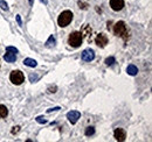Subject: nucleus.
Here are the masks:
<instances>
[{
    "label": "nucleus",
    "instance_id": "obj_1",
    "mask_svg": "<svg viewBox=\"0 0 152 142\" xmlns=\"http://www.w3.org/2000/svg\"><path fill=\"white\" fill-rule=\"evenodd\" d=\"M73 20V13L70 11H63L58 18H57V23L60 27H67Z\"/></svg>",
    "mask_w": 152,
    "mask_h": 142
},
{
    "label": "nucleus",
    "instance_id": "obj_2",
    "mask_svg": "<svg viewBox=\"0 0 152 142\" xmlns=\"http://www.w3.org/2000/svg\"><path fill=\"white\" fill-rule=\"evenodd\" d=\"M114 33H115V35L121 36V37H123L124 40H126V38L129 37L128 30H126V26H125V23H124L123 21H118V22L115 23Z\"/></svg>",
    "mask_w": 152,
    "mask_h": 142
},
{
    "label": "nucleus",
    "instance_id": "obj_3",
    "mask_svg": "<svg viewBox=\"0 0 152 142\" xmlns=\"http://www.w3.org/2000/svg\"><path fill=\"white\" fill-rule=\"evenodd\" d=\"M82 40H83V36L81 34V32H73V33H70V35L68 37V43L72 47L77 48L82 44Z\"/></svg>",
    "mask_w": 152,
    "mask_h": 142
},
{
    "label": "nucleus",
    "instance_id": "obj_4",
    "mask_svg": "<svg viewBox=\"0 0 152 142\" xmlns=\"http://www.w3.org/2000/svg\"><path fill=\"white\" fill-rule=\"evenodd\" d=\"M10 79H11V82H12L13 84H15V85H21V84L23 83V80H25V76H23V73L20 70H14L11 72Z\"/></svg>",
    "mask_w": 152,
    "mask_h": 142
},
{
    "label": "nucleus",
    "instance_id": "obj_5",
    "mask_svg": "<svg viewBox=\"0 0 152 142\" xmlns=\"http://www.w3.org/2000/svg\"><path fill=\"white\" fill-rule=\"evenodd\" d=\"M81 57H82V59L86 61V62H91V61L95 58V51H94L93 49H90V48L84 49V50L82 51V54H81Z\"/></svg>",
    "mask_w": 152,
    "mask_h": 142
},
{
    "label": "nucleus",
    "instance_id": "obj_6",
    "mask_svg": "<svg viewBox=\"0 0 152 142\" xmlns=\"http://www.w3.org/2000/svg\"><path fill=\"white\" fill-rule=\"evenodd\" d=\"M95 42H96V44H97L98 47L104 48V47L108 44V37H107V35H105V34L101 33V34H98V35L96 36Z\"/></svg>",
    "mask_w": 152,
    "mask_h": 142
},
{
    "label": "nucleus",
    "instance_id": "obj_7",
    "mask_svg": "<svg viewBox=\"0 0 152 142\" xmlns=\"http://www.w3.org/2000/svg\"><path fill=\"white\" fill-rule=\"evenodd\" d=\"M114 136L117 141H125V139H126V132L123 128H117V129H115Z\"/></svg>",
    "mask_w": 152,
    "mask_h": 142
},
{
    "label": "nucleus",
    "instance_id": "obj_8",
    "mask_svg": "<svg viewBox=\"0 0 152 142\" xmlns=\"http://www.w3.org/2000/svg\"><path fill=\"white\" fill-rule=\"evenodd\" d=\"M80 118H81V113H80L78 111H70V112L67 113V119H68L73 125L76 124Z\"/></svg>",
    "mask_w": 152,
    "mask_h": 142
},
{
    "label": "nucleus",
    "instance_id": "obj_9",
    "mask_svg": "<svg viewBox=\"0 0 152 142\" xmlns=\"http://www.w3.org/2000/svg\"><path fill=\"white\" fill-rule=\"evenodd\" d=\"M110 6H111V8L114 11L118 12V11L123 9V7H124V0H110Z\"/></svg>",
    "mask_w": 152,
    "mask_h": 142
},
{
    "label": "nucleus",
    "instance_id": "obj_10",
    "mask_svg": "<svg viewBox=\"0 0 152 142\" xmlns=\"http://www.w3.org/2000/svg\"><path fill=\"white\" fill-rule=\"evenodd\" d=\"M4 58L6 62H10V63H13L17 61V54L12 53V51H6V54L4 55Z\"/></svg>",
    "mask_w": 152,
    "mask_h": 142
},
{
    "label": "nucleus",
    "instance_id": "obj_11",
    "mask_svg": "<svg viewBox=\"0 0 152 142\" xmlns=\"http://www.w3.org/2000/svg\"><path fill=\"white\" fill-rule=\"evenodd\" d=\"M91 33H93V30H91V28H90V26H88V25H86L84 27H83V30L81 32V34L82 36H87L88 37V41H91Z\"/></svg>",
    "mask_w": 152,
    "mask_h": 142
},
{
    "label": "nucleus",
    "instance_id": "obj_12",
    "mask_svg": "<svg viewBox=\"0 0 152 142\" xmlns=\"http://www.w3.org/2000/svg\"><path fill=\"white\" fill-rule=\"evenodd\" d=\"M23 64L26 67H29V68H35L38 65V62L35 59H33V58H25L23 59Z\"/></svg>",
    "mask_w": 152,
    "mask_h": 142
},
{
    "label": "nucleus",
    "instance_id": "obj_13",
    "mask_svg": "<svg viewBox=\"0 0 152 142\" xmlns=\"http://www.w3.org/2000/svg\"><path fill=\"white\" fill-rule=\"evenodd\" d=\"M126 72H128V75H130V76H136V75L138 73V69H137V67H134L133 64H130V65H128V68H126Z\"/></svg>",
    "mask_w": 152,
    "mask_h": 142
},
{
    "label": "nucleus",
    "instance_id": "obj_14",
    "mask_svg": "<svg viewBox=\"0 0 152 142\" xmlns=\"http://www.w3.org/2000/svg\"><path fill=\"white\" fill-rule=\"evenodd\" d=\"M55 44H56V40H55V36L50 35V36H49V38L47 40V42H46V47H47V48H53Z\"/></svg>",
    "mask_w": 152,
    "mask_h": 142
},
{
    "label": "nucleus",
    "instance_id": "obj_15",
    "mask_svg": "<svg viewBox=\"0 0 152 142\" xmlns=\"http://www.w3.org/2000/svg\"><path fill=\"white\" fill-rule=\"evenodd\" d=\"M7 114H8V109H7V107L4 106V105H0V119L6 118Z\"/></svg>",
    "mask_w": 152,
    "mask_h": 142
},
{
    "label": "nucleus",
    "instance_id": "obj_16",
    "mask_svg": "<svg viewBox=\"0 0 152 142\" xmlns=\"http://www.w3.org/2000/svg\"><path fill=\"white\" fill-rule=\"evenodd\" d=\"M84 134H86L87 136H91V135H94V134H95V128H94L93 126H90V127H87V128H86V132H84Z\"/></svg>",
    "mask_w": 152,
    "mask_h": 142
},
{
    "label": "nucleus",
    "instance_id": "obj_17",
    "mask_svg": "<svg viewBox=\"0 0 152 142\" xmlns=\"http://www.w3.org/2000/svg\"><path fill=\"white\" fill-rule=\"evenodd\" d=\"M115 62H116V59H115V57L113 56H110V57H108V58H105V64L108 65V67H110V65H113Z\"/></svg>",
    "mask_w": 152,
    "mask_h": 142
},
{
    "label": "nucleus",
    "instance_id": "obj_18",
    "mask_svg": "<svg viewBox=\"0 0 152 142\" xmlns=\"http://www.w3.org/2000/svg\"><path fill=\"white\" fill-rule=\"evenodd\" d=\"M39 78H40L39 75H33V73L29 75V80H31L32 83H37V82L39 80Z\"/></svg>",
    "mask_w": 152,
    "mask_h": 142
},
{
    "label": "nucleus",
    "instance_id": "obj_19",
    "mask_svg": "<svg viewBox=\"0 0 152 142\" xmlns=\"http://www.w3.org/2000/svg\"><path fill=\"white\" fill-rule=\"evenodd\" d=\"M0 7H1L2 11H8V5L4 0H0Z\"/></svg>",
    "mask_w": 152,
    "mask_h": 142
},
{
    "label": "nucleus",
    "instance_id": "obj_20",
    "mask_svg": "<svg viewBox=\"0 0 152 142\" xmlns=\"http://www.w3.org/2000/svg\"><path fill=\"white\" fill-rule=\"evenodd\" d=\"M37 122H39V124H47V120L43 117H38L37 118Z\"/></svg>",
    "mask_w": 152,
    "mask_h": 142
},
{
    "label": "nucleus",
    "instance_id": "obj_21",
    "mask_svg": "<svg viewBox=\"0 0 152 142\" xmlns=\"http://www.w3.org/2000/svg\"><path fill=\"white\" fill-rule=\"evenodd\" d=\"M78 6H80V8H82V9H87V8H88V5H87L86 2H83V1H78Z\"/></svg>",
    "mask_w": 152,
    "mask_h": 142
},
{
    "label": "nucleus",
    "instance_id": "obj_22",
    "mask_svg": "<svg viewBox=\"0 0 152 142\" xmlns=\"http://www.w3.org/2000/svg\"><path fill=\"white\" fill-rule=\"evenodd\" d=\"M6 51H12V53H18V49L15 47H7L6 48Z\"/></svg>",
    "mask_w": 152,
    "mask_h": 142
},
{
    "label": "nucleus",
    "instance_id": "obj_23",
    "mask_svg": "<svg viewBox=\"0 0 152 142\" xmlns=\"http://www.w3.org/2000/svg\"><path fill=\"white\" fill-rule=\"evenodd\" d=\"M19 132H20V126H14L11 133H12V134L14 135V134H17V133H19Z\"/></svg>",
    "mask_w": 152,
    "mask_h": 142
},
{
    "label": "nucleus",
    "instance_id": "obj_24",
    "mask_svg": "<svg viewBox=\"0 0 152 142\" xmlns=\"http://www.w3.org/2000/svg\"><path fill=\"white\" fill-rule=\"evenodd\" d=\"M56 86L54 85V86H49V89H48V92L49 93H54V92H56Z\"/></svg>",
    "mask_w": 152,
    "mask_h": 142
},
{
    "label": "nucleus",
    "instance_id": "obj_25",
    "mask_svg": "<svg viewBox=\"0 0 152 142\" xmlns=\"http://www.w3.org/2000/svg\"><path fill=\"white\" fill-rule=\"evenodd\" d=\"M58 109H60V107H54V108H49L47 112H48V113H50V112H53V111H58Z\"/></svg>",
    "mask_w": 152,
    "mask_h": 142
},
{
    "label": "nucleus",
    "instance_id": "obj_26",
    "mask_svg": "<svg viewBox=\"0 0 152 142\" xmlns=\"http://www.w3.org/2000/svg\"><path fill=\"white\" fill-rule=\"evenodd\" d=\"M17 21H18L19 26H21V25H22V22H21V17H20V15H17Z\"/></svg>",
    "mask_w": 152,
    "mask_h": 142
},
{
    "label": "nucleus",
    "instance_id": "obj_27",
    "mask_svg": "<svg viewBox=\"0 0 152 142\" xmlns=\"http://www.w3.org/2000/svg\"><path fill=\"white\" fill-rule=\"evenodd\" d=\"M41 1H42L45 5H47V4H48V0H41Z\"/></svg>",
    "mask_w": 152,
    "mask_h": 142
},
{
    "label": "nucleus",
    "instance_id": "obj_28",
    "mask_svg": "<svg viewBox=\"0 0 152 142\" xmlns=\"http://www.w3.org/2000/svg\"><path fill=\"white\" fill-rule=\"evenodd\" d=\"M28 1H29V5H31V6H32V5H33V2H34V0H28Z\"/></svg>",
    "mask_w": 152,
    "mask_h": 142
}]
</instances>
